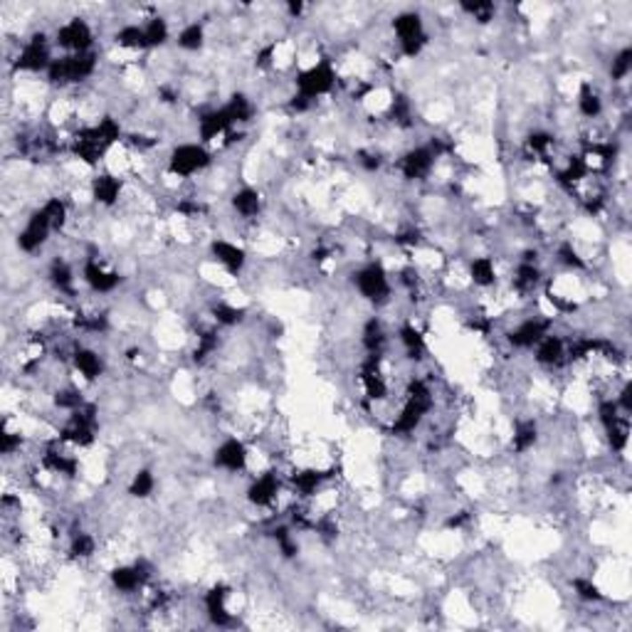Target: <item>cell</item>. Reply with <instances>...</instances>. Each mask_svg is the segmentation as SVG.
<instances>
[{
  "instance_id": "obj_1",
  "label": "cell",
  "mask_w": 632,
  "mask_h": 632,
  "mask_svg": "<svg viewBox=\"0 0 632 632\" xmlns=\"http://www.w3.org/2000/svg\"><path fill=\"white\" fill-rule=\"evenodd\" d=\"M212 166V151L203 144L183 141L171 148L166 158V173L176 180H190Z\"/></svg>"
},
{
  "instance_id": "obj_2",
  "label": "cell",
  "mask_w": 632,
  "mask_h": 632,
  "mask_svg": "<svg viewBox=\"0 0 632 632\" xmlns=\"http://www.w3.org/2000/svg\"><path fill=\"white\" fill-rule=\"evenodd\" d=\"M247 462H250V447L237 440V435H230L228 440H222L215 450L212 465L228 472V475H243L247 472Z\"/></svg>"
},
{
  "instance_id": "obj_3",
  "label": "cell",
  "mask_w": 632,
  "mask_h": 632,
  "mask_svg": "<svg viewBox=\"0 0 632 632\" xmlns=\"http://www.w3.org/2000/svg\"><path fill=\"white\" fill-rule=\"evenodd\" d=\"M211 255L215 260V265H220L230 277L243 275L244 265H247V252L244 247H240L233 240H225V237H215L211 243Z\"/></svg>"
},
{
  "instance_id": "obj_4",
  "label": "cell",
  "mask_w": 632,
  "mask_h": 632,
  "mask_svg": "<svg viewBox=\"0 0 632 632\" xmlns=\"http://www.w3.org/2000/svg\"><path fill=\"white\" fill-rule=\"evenodd\" d=\"M72 371L77 373L84 383H97L104 373H107V361L104 356L92 348V346L79 344V348L72 356Z\"/></svg>"
},
{
  "instance_id": "obj_5",
  "label": "cell",
  "mask_w": 632,
  "mask_h": 632,
  "mask_svg": "<svg viewBox=\"0 0 632 632\" xmlns=\"http://www.w3.org/2000/svg\"><path fill=\"white\" fill-rule=\"evenodd\" d=\"M230 208H233L235 215H237L240 220L252 222L262 215L265 203H262L260 190L252 188V186H243V188H237L233 193V198H230Z\"/></svg>"
},
{
  "instance_id": "obj_6",
  "label": "cell",
  "mask_w": 632,
  "mask_h": 632,
  "mask_svg": "<svg viewBox=\"0 0 632 632\" xmlns=\"http://www.w3.org/2000/svg\"><path fill=\"white\" fill-rule=\"evenodd\" d=\"M176 44L178 50H183V52H198L200 47L205 44V25L198 20L186 22L180 28V33L176 35Z\"/></svg>"
},
{
  "instance_id": "obj_7",
  "label": "cell",
  "mask_w": 632,
  "mask_h": 632,
  "mask_svg": "<svg viewBox=\"0 0 632 632\" xmlns=\"http://www.w3.org/2000/svg\"><path fill=\"white\" fill-rule=\"evenodd\" d=\"M156 492V477L151 469H139L133 472L132 482H129V494L133 500H148Z\"/></svg>"
}]
</instances>
